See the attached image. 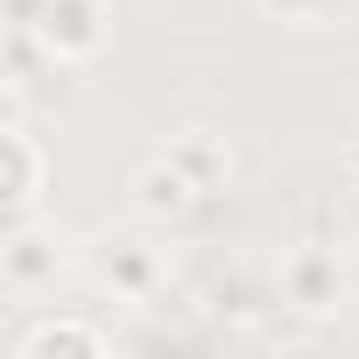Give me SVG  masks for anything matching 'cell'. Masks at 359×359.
Returning <instances> with one entry per match:
<instances>
[{"instance_id":"obj_1","label":"cell","mask_w":359,"mask_h":359,"mask_svg":"<svg viewBox=\"0 0 359 359\" xmlns=\"http://www.w3.org/2000/svg\"><path fill=\"white\" fill-rule=\"evenodd\" d=\"M8 29H29L57 64H92L106 50V0H8Z\"/></svg>"},{"instance_id":"obj_2","label":"cell","mask_w":359,"mask_h":359,"mask_svg":"<svg viewBox=\"0 0 359 359\" xmlns=\"http://www.w3.org/2000/svg\"><path fill=\"white\" fill-rule=\"evenodd\" d=\"M43 184H50V155H43V141L29 134V120H8V127H0V226L36 219Z\"/></svg>"},{"instance_id":"obj_3","label":"cell","mask_w":359,"mask_h":359,"mask_svg":"<svg viewBox=\"0 0 359 359\" xmlns=\"http://www.w3.org/2000/svg\"><path fill=\"white\" fill-rule=\"evenodd\" d=\"M275 289H282L289 310H303V317H331V310L345 303V261H338L331 247H296V254H282Z\"/></svg>"},{"instance_id":"obj_4","label":"cell","mask_w":359,"mask_h":359,"mask_svg":"<svg viewBox=\"0 0 359 359\" xmlns=\"http://www.w3.org/2000/svg\"><path fill=\"white\" fill-rule=\"evenodd\" d=\"M113 352V331H99L92 317H29L15 338H8V359H99Z\"/></svg>"},{"instance_id":"obj_5","label":"cell","mask_w":359,"mask_h":359,"mask_svg":"<svg viewBox=\"0 0 359 359\" xmlns=\"http://www.w3.org/2000/svg\"><path fill=\"white\" fill-rule=\"evenodd\" d=\"M127 198H134V212H141L148 226H184V219L205 205V191L184 176V162H176V155L141 162V169H134V184H127Z\"/></svg>"},{"instance_id":"obj_6","label":"cell","mask_w":359,"mask_h":359,"mask_svg":"<svg viewBox=\"0 0 359 359\" xmlns=\"http://www.w3.org/2000/svg\"><path fill=\"white\" fill-rule=\"evenodd\" d=\"M64 275V247L43 233V226H0V282H8L15 296H36Z\"/></svg>"},{"instance_id":"obj_7","label":"cell","mask_w":359,"mask_h":359,"mask_svg":"<svg viewBox=\"0 0 359 359\" xmlns=\"http://www.w3.org/2000/svg\"><path fill=\"white\" fill-rule=\"evenodd\" d=\"M99 282H106L120 303H155V289H162V254L141 247V240H106V247H99Z\"/></svg>"},{"instance_id":"obj_8","label":"cell","mask_w":359,"mask_h":359,"mask_svg":"<svg viewBox=\"0 0 359 359\" xmlns=\"http://www.w3.org/2000/svg\"><path fill=\"white\" fill-rule=\"evenodd\" d=\"M169 155L184 162V176L205 191V198H219L226 184H233V141L226 134H212V127H191V134H176L169 141Z\"/></svg>"},{"instance_id":"obj_9","label":"cell","mask_w":359,"mask_h":359,"mask_svg":"<svg viewBox=\"0 0 359 359\" xmlns=\"http://www.w3.org/2000/svg\"><path fill=\"white\" fill-rule=\"evenodd\" d=\"M261 15H275V22H289V29H317V22H331L345 0H254Z\"/></svg>"},{"instance_id":"obj_10","label":"cell","mask_w":359,"mask_h":359,"mask_svg":"<svg viewBox=\"0 0 359 359\" xmlns=\"http://www.w3.org/2000/svg\"><path fill=\"white\" fill-rule=\"evenodd\" d=\"M352 176H359V148H352Z\"/></svg>"}]
</instances>
